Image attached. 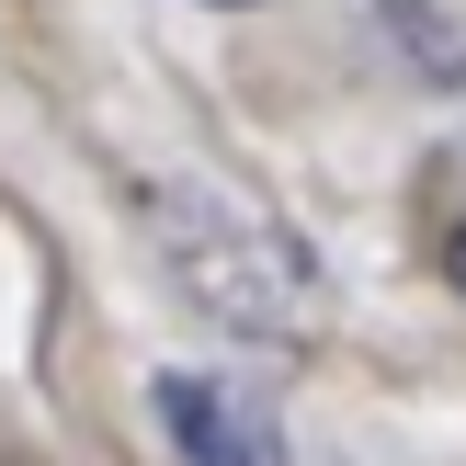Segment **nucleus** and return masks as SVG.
I'll list each match as a JSON object with an SVG mask.
<instances>
[{
    "mask_svg": "<svg viewBox=\"0 0 466 466\" xmlns=\"http://www.w3.org/2000/svg\"><path fill=\"white\" fill-rule=\"evenodd\" d=\"M126 217H137V239H148L159 285H171L205 330L262 341V353H308V341L330 330V273L308 262V239H296L285 217L217 194V182H182V171L126 182Z\"/></svg>",
    "mask_w": 466,
    "mask_h": 466,
    "instance_id": "nucleus-1",
    "label": "nucleus"
},
{
    "mask_svg": "<svg viewBox=\"0 0 466 466\" xmlns=\"http://www.w3.org/2000/svg\"><path fill=\"white\" fill-rule=\"evenodd\" d=\"M376 12H387V46H399L432 91H466V35L444 23V0H376Z\"/></svg>",
    "mask_w": 466,
    "mask_h": 466,
    "instance_id": "nucleus-3",
    "label": "nucleus"
},
{
    "mask_svg": "<svg viewBox=\"0 0 466 466\" xmlns=\"http://www.w3.org/2000/svg\"><path fill=\"white\" fill-rule=\"evenodd\" d=\"M148 410H159V432H171L182 466H285V421H273V399H250L239 376L159 364V376H148Z\"/></svg>",
    "mask_w": 466,
    "mask_h": 466,
    "instance_id": "nucleus-2",
    "label": "nucleus"
},
{
    "mask_svg": "<svg viewBox=\"0 0 466 466\" xmlns=\"http://www.w3.org/2000/svg\"><path fill=\"white\" fill-rule=\"evenodd\" d=\"M205 12H250V0H205Z\"/></svg>",
    "mask_w": 466,
    "mask_h": 466,
    "instance_id": "nucleus-5",
    "label": "nucleus"
},
{
    "mask_svg": "<svg viewBox=\"0 0 466 466\" xmlns=\"http://www.w3.org/2000/svg\"><path fill=\"white\" fill-rule=\"evenodd\" d=\"M444 285L466 296V228H455V239H444Z\"/></svg>",
    "mask_w": 466,
    "mask_h": 466,
    "instance_id": "nucleus-4",
    "label": "nucleus"
}]
</instances>
